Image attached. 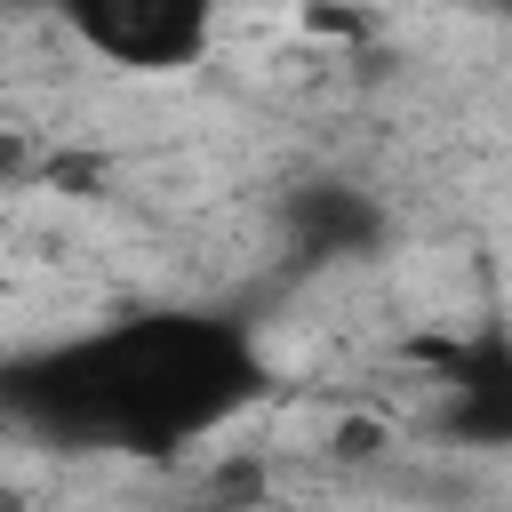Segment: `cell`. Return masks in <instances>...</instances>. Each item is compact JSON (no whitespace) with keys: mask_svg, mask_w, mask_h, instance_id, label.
Returning a JSON list of instances; mask_svg holds the SVG:
<instances>
[{"mask_svg":"<svg viewBox=\"0 0 512 512\" xmlns=\"http://www.w3.org/2000/svg\"><path fill=\"white\" fill-rule=\"evenodd\" d=\"M272 384V360L240 312L144 304L96 328L48 336L0 360V432H32L72 456L168 464L232 432Z\"/></svg>","mask_w":512,"mask_h":512,"instance_id":"6da1fadb","label":"cell"},{"mask_svg":"<svg viewBox=\"0 0 512 512\" xmlns=\"http://www.w3.org/2000/svg\"><path fill=\"white\" fill-rule=\"evenodd\" d=\"M64 24V40L128 80H168L216 56L232 0H32Z\"/></svg>","mask_w":512,"mask_h":512,"instance_id":"7a4b0ae2","label":"cell"},{"mask_svg":"<svg viewBox=\"0 0 512 512\" xmlns=\"http://www.w3.org/2000/svg\"><path fill=\"white\" fill-rule=\"evenodd\" d=\"M384 232H392L384 200H376L368 184H352V176H304V184H288V200H280V240H288L296 264L376 256Z\"/></svg>","mask_w":512,"mask_h":512,"instance_id":"3957f363","label":"cell"}]
</instances>
